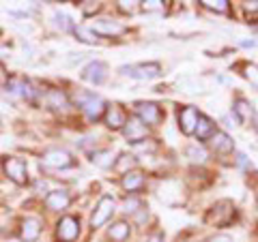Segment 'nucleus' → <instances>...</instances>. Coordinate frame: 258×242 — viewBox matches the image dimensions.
Instances as JSON below:
<instances>
[{
    "label": "nucleus",
    "instance_id": "obj_1",
    "mask_svg": "<svg viewBox=\"0 0 258 242\" xmlns=\"http://www.w3.org/2000/svg\"><path fill=\"white\" fill-rule=\"evenodd\" d=\"M76 105L84 111V116L91 120V123H99V120H103V116H106L108 103L103 101L99 94L80 90V92H76Z\"/></svg>",
    "mask_w": 258,
    "mask_h": 242
},
{
    "label": "nucleus",
    "instance_id": "obj_2",
    "mask_svg": "<svg viewBox=\"0 0 258 242\" xmlns=\"http://www.w3.org/2000/svg\"><path fill=\"white\" fill-rule=\"evenodd\" d=\"M235 216H237V208L232 206V201L220 199V201H215V206L207 212L205 221L209 225H213V227H228V225L235 221Z\"/></svg>",
    "mask_w": 258,
    "mask_h": 242
},
{
    "label": "nucleus",
    "instance_id": "obj_3",
    "mask_svg": "<svg viewBox=\"0 0 258 242\" xmlns=\"http://www.w3.org/2000/svg\"><path fill=\"white\" fill-rule=\"evenodd\" d=\"M116 212V201L112 195H103L99 201H97V206H95V210L91 214V229H101L103 225H106L110 219H112V214Z\"/></svg>",
    "mask_w": 258,
    "mask_h": 242
},
{
    "label": "nucleus",
    "instance_id": "obj_4",
    "mask_svg": "<svg viewBox=\"0 0 258 242\" xmlns=\"http://www.w3.org/2000/svg\"><path fill=\"white\" fill-rule=\"evenodd\" d=\"M41 165L50 169H69L76 165V159L64 148H47L41 155Z\"/></svg>",
    "mask_w": 258,
    "mask_h": 242
},
{
    "label": "nucleus",
    "instance_id": "obj_5",
    "mask_svg": "<svg viewBox=\"0 0 258 242\" xmlns=\"http://www.w3.org/2000/svg\"><path fill=\"white\" fill-rule=\"evenodd\" d=\"M80 219L74 214H64L56 223V240L58 242H76L80 238Z\"/></svg>",
    "mask_w": 258,
    "mask_h": 242
},
{
    "label": "nucleus",
    "instance_id": "obj_6",
    "mask_svg": "<svg viewBox=\"0 0 258 242\" xmlns=\"http://www.w3.org/2000/svg\"><path fill=\"white\" fill-rule=\"evenodd\" d=\"M120 75L134 77V79H155L161 75L159 62H142V64H125L120 67Z\"/></svg>",
    "mask_w": 258,
    "mask_h": 242
},
{
    "label": "nucleus",
    "instance_id": "obj_7",
    "mask_svg": "<svg viewBox=\"0 0 258 242\" xmlns=\"http://www.w3.org/2000/svg\"><path fill=\"white\" fill-rule=\"evenodd\" d=\"M136 116L147 127H157L161 120H164V111L153 101H138L136 103Z\"/></svg>",
    "mask_w": 258,
    "mask_h": 242
},
{
    "label": "nucleus",
    "instance_id": "obj_8",
    "mask_svg": "<svg viewBox=\"0 0 258 242\" xmlns=\"http://www.w3.org/2000/svg\"><path fill=\"white\" fill-rule=\"evenodd\" d=\"M123 135H125V140L129 144H134L136 146V144H140V142H144L149 137V127L144 125L138 116H129L125 127H123Z\"/></svg>",
    "mask_w": 258,
    "mask_h": 242
},
{
    "label": "nucleus",
    "instance_id": "obj_9",
    "mask_svg": "<svg viewBox=\"0 0 258 242\" xmlns=\"http://www.w3.org/2000/svg\"><path fill=\"white\" fill-rule=\"evenodd\" d=\"M5 174L9 176V180H13L15 184H20V187L28 184V167L18 157H9L5 161Z\"/></svg>",
    "mask_w": 258,
    "mask_h": 242
},
{
    "label": "nucleus",
    "instance_id": "obj_10",
    "mask_svg": "<svg viewBox=\"0 0 258 242\" xmlns=\"http://www.w3.org/2000/svg\"><path fill=\"white\" fill-rule=\"evenodd\" d=\"M41 231H43L41 219H37V216H26V219H22V223H20L18 238L22 242H37L41 238Z\"/></svg>",
    "mask_w": 258,
    "mask_h": 242
},
{
    "label": "nucleus",
    "instance_id": "obj_11",
    "mask_svg": "<svg viewBox=\"0 0 258 242\" xmlns=\"http://www.w3.org/2000/svg\"><path fill=\"white\" fill-rule=\"evenodd\" d=\"M179 129H181V133L183 135H194L196 133V127H198V120H200V111L198 107H194V105H185L179 109Z\"/></svg>",
    "mask_w": 258,
    "mask_h": 242
},
{
    "label": "nucleus",
    "instance_id": "obj_12",
    "mask_svg": "<svg viewBox=\"0 0 258 242\" xmlns=\"http://www.w3.org/2000/svg\"><path fill=\"white\" fill-rule=\"evenodd\" d=\"M82 79H84V82H88V84L101 86L108 79V64L101 62V60H91L82 69Z\"/></svg>",
    "mask_w": 258,
    "mask_h": 242
},
{
    "label": "nucleus",
    "instance_id": "obj_13",
    "mask_svg": "<svg viewBox=\"0 0 258 242\" xmlns=\"http://www.w3.org/2000/svg\"><path fill=\"white\" fill-rule=\"evenodd\" d=\"M127 111L118 105V103H108L106 107V116H103V123H106L108 129L112 131H123V127L127 123Z\"/></svg>",
    "mask_w": 258,
    "mask_h": 242
},
{
    "label": "nucleus",
    "instance_id": "obj_14",
    "mask_svg": "<svg viewBox=\"0 0 258 242\" xmlns=\"http://www.w3.org/2000/svg\"><path fill=\"white\" fill-rule=\"evenodd\" d=\"M43 204H45V208L50 212H62V210H67V208H69L71 195H69V191H64V189H56V191L47 193L45 199H43Z\"/></svg>",
    "mask_w": 258,
    "mask_h": 242
},
{
    "label": "nucleus",
    "instance_id": "obj_15",
    "mask_svg": "<svg viewBox=\"0 0 258 242\" xmlns=\"http://www.w3.org/2000/svg\"><path fill=\"white\" fill-rule=\"evenodd\" d=\"M91 30L95 32L97 37H118L125 32V26L120 22H114V20H106V18H99L91 24Z\"/></svg>",
    "mask_w": 258,
    "mask_h": 242
},
{
    "label": "nucleus",
    "instance_id": "obj_16",
    "mask_svg": "<svg viewBox=\"0 0 258 242\" xmlns=\"http://www.w3.org/2000/svg\"><path fill=\"white\" fill-rule=\"evenodd\" d=\"M132 227H134V225L129 221L120 219V221H114L110 225L106 236H108L110 242H127L129 238H132Z\"/></svg>",
    "mask_w": 258,
    "mask_h": 242
},
{
    "label": "nucleus",
    "instance_id": "obj_17",
    "mask_svg": "<svg viewBox=\"0 0 258 242\" xmlns=\"http://www.w3.org/2000/svg\"><path fill=\"white\" fill-rule=\"evenodd\" d=\"M120 187H123L129 195H136L138 191H142L144 187H147V176H144L142 172H129L120 178Z\"/></svg>",
    "mask_w": 258,
    "mask_h": 242
},
{
    "label": "nucleus",
    "instance_id": "obj_18",
    "mask_svg": "<svg viewBox=\"0 0 258 242\" xmlns=\"http://www.w3.org/2000/svg\"><path fill=\"white\" fill-rule=\"evenodd\" d=\"M209 146H211V150H213V152H217V155H230V152L235 150V140H232V137H230L228 133L217 131V133L211 137Z\"/></svg>",
    "mask_w": 258,
    "mask_h": 242
},
{
    "label": "nucleus",
    "instance_id": "obj_19",
    "mask_svg": "<svg viewBox=\"0 0 258 242\" xmlns=\"http://www.w3.org/2000/svg\"><path fill=\"white\" fill-rule=\"evenodd\" d=\"M232 111H235V116L241 125H247V123H252L254 120V107H252V103H249L247 99H243V96H237L235 103H232Z\"/></svg>",
    "mask_w": 258,
    "mask_h": 242
},
{
    "label": "nucleus",
    "instance_id": "obj_20",
    "mask_svg": "<svg viewBox=\"0 0 258 242\" xmlns=\"http://www.w3.org/2000/svg\"><path fill=\"white\" fill-rule=\"evenodd\" d=\"M45 103H47V107H52V109H67L71 105V99L60 88H50V90L45 92Z\"/></svg>",
    "mask_w": 258,
    "mask_h": 242
},
{
    "label": "nucleus",
    "instance_id": "obj_21",
    "mask_svg": "<svg viewBox=\"0 0 258 242\" xmlns=\"http://www.w3.org/2000/svg\"><path fill=\"white\" fill-rule=\"evenodd\" d=\"M217 133V125L213 123L211 118H207V116H200L198 120V127H196V135L200 142H207V140H211V137Z\"/></svg>",
    "mask_w": 258,
    "mask_h": 242
},
{
    "label": "nucleus",
    "instance_id": "obj_22",
    "mask_svg": "<svg viewBox=\"0 0 258 242\" xmlns=\"http://www.w3.org/2000/svg\"><path fill=\"white\" fill-rule=\"evenodd\" d=\"M91 161L97 165V167H101V169H108V167H114V155H112V150L108 148H103V150H93L91 152Z\"/></svg>",
    "mask_w": 258,
    "mask_h": 242
},
{
    "label": "nucleus",
    "instance_id": "obj_23",
    "mask_svg": "<svg viewBox=\"0 0 258 242\" xmlns=\"http://www.w3.org/2000/svg\"><path fill=\"white\" fill-rule=\"evenodd\" d=\"M136 165H138V159H136V155H129V152H123V155H118V159L114 161V169H116L120 176L129 174Z\"/></svg>",
    "mask_w": 258,
    "mask_h": 242
},
{
    "label": "nucleus",
    "instance_id": "obj_24",
    "mask_svg": "<svg viewBox=\"0 0 258 242\" xmlns=\"http://www.w3.org/2000/svg\"><path fill=\"white\" fill-rule=\"evenodd\" d=\"M74 35L78 41H82V43H88V45L99 43V37L91 30V26H74Z\"/></svg>",
    "mask_w": 258,
    "mask_h": 242
},
{
    "label": "nucleus",
    "instance_id": "obj_25",
    "mask_svg": "<svg viewBox=\"0 0 258 242\" xmlns=\"http://www.w3.org/2000/svg\"><path fill=\"white\" fill-rule=\"evenodd\" d=\"M185 157H187L191 163H196V165H203L205 161L209 159L207 157V150L203 146H198V144H191V146L185 148Z\"/></svg>",
    "mask_w": 258,
    "mask_h": 242
},
{
    "label": "nucleus",
    "instance_id": "obj_26",
    "mask_svg": "<svg viewBox=\"0 0 258 242\" xmlns=\"http://www.w3.org/2000/svg\"><path fill=\"white\" fill-rule=\"evenodd\" d=\"M205 7L207 11H213V13H228L230 11V3L228 0H203V3H200Z\"/></svg>",
    "mask_w": 258,
    "mask_h": 242
},
{
    "label": "nucleus",
    "instance_id": "obj_27",
    "mask_svg": "<svg viewBox=\"0 0 258 242\" xmlns=\"http://www.w3.org/2000/svg\"><path fill=\"white\" fill-rule=\"evenodd\" d=\"M140 208H144L142 206V201H140V197H136V195H127L125 199H123V206H120V210H123L125 214H136L140 210Z\"/></svg>",
    "mask_w": 258,
    "mask_h": 242
},
{
    "label": "nucleus",
    "instance_id": "obj_28",
    "mask_svg": "<svg viewBox=\"0 0 258 242\" xmlns=\"http://www.w3.org/2000/svg\"><path fill=\"white\" fill-rule=\"evenodd\" d=\"M54 26L58 28L60 32H67V30H74V24H71V20L67 18L64 13H60V11H56L54 13Z\"/></svg>",
    "mask_w": 258,
    "mask_h": 242
},
{
    "label": "nucleus",
    "instance_id": "obj_29",
    "mask_svg": "<svg viewBox=\"0 0 258 242\" xmlns=\"http://www.w3.org/2000/svg\"><path fill=\"white\" fill-rule=\"evenodd\" d=\"M243 77H245L252 86L258 88V64H252V62L243 64Z\"/></svg>",
    "mask_w": 258,
    "mask_h": 242
},
{
    "label": "nucleus",
    "instance_id": "obj_30",
    "mask_svg": "<svg viewBox=\"0 0 258 242\" xmlns=\"http://www.w3.org/2000/svg\"><path fill=\"white\" fill-rule=\"evenodd\" d=\"M166 3L161 0H147V3H140V9H144L147 13H153V11H164Z\"/></svg>",
    "mask_w": 258,
    "mask_h": 242
},
{
    "label": "nucleus",
    "instance_id": "obj_31",
    "mask_svg": "<svg viewBox=\"0 0 258 242\" xmlns=\"http://www.w3.org/2000/svg\"><path fill=\"white\" fill-rule=\"evenodd\" d=\"M101 11V3H93V0H88V3H82V13L86 18H91V15L99 13Z\"/></svg>",
    "mask_w": 258,
    "mask_h": 242
},
{
    "label": "nucleus",
    "instance_id": "obj_32",
    "mask_svg": "<svg viewBox=\"0 0 258 242\" xmlns=\"http://www.w3.org/2000/svg\"><path fill=\"white\" fill-rule=\"evenodd\" d=\"M147 221H149V210L147 208H140V210L134 214V223L132 225H136V227H144Z\"/></svg>",
    "mask_w": 258,
    "mask_h": 242
},
{
    "label": "nucleus",
    "instance_id": "obj_33",
    "mask_svg": "<svg viewBox=\"0 0 258 242\" xmlns=\"http://www.w3.org/2000/svg\"><path fill=\"white\" fill-rule=\"evenodd\" d=\"M118 5V11H123V13H129V15H134L136 11H138L140 9V3H134V0H132V3H127V0H120V3H116Z\"/></svg>",
    "mask_w": 258,
    "mask_h": 242
},
{
    "label": "nucleus",
    "instance_id": "obj_34",
    "mask_svg": "<svg viewBox=\"0 0 258 242\" xmlns=\"http://www.w3.org/2000/svg\"><path fill=\"white\" fill-rule=\"evenodd\" d=\"M136 148L142 150V152H155L159 148V144H157V140H144L140 144H136Z\"/></svg>",
    "mask_w": 258,
    "mask_h": 242
},
{
    "label": "nucleus",
    "instance_id": "obj_35",
    "mask_svg": "<svg viewBox=\"0 0 258 242\" xmlns=\"http://www.w3.org/2000/svg\"><path fill=\"white\" fill-rule=\"evenodd\" d=\"M207 242H235V238L228 236V233H213Z\"/></svg>",
    "mask_w": 258,
    "mask_h": 242
},
{
    "label": "nucleus",
    "instance_id": "obj_36",
    "mask_svg": "<svg viewBox=\"0 0 258 242\" xmlns=\"http://www.w3.org/2000/svg\"><path fill=\"white\" fill-rule=\"evenodd\" d=\"M147 242H166V233L164 231H151L149 233V238H147Z\"/></svg>",
    "mask_w": 258,
    "mask_h": 242
},
{
    "label": "nucleus",
    "instance_id": "obj_37",
    "mask_svg": "<svg viewBox=\"0 0 258 242\" xmlns=\"http://www.w3.org/2000/svg\"><path fill=\"white\" fill-rule=\"evenodd\" d=\"M237 163L243 169H252V161H247V157L243 155V152H239V155H237Z\"/></svg>",
    "mask_w": 258,
    "mask_h": 242
},
{
    "label": "nucleus",
    "instance_id": "obj_38",
    "mask_svg": "<svg viewBox=\"0 0 258 242\" xmlns=\"http://www.w3.org/2000/svg\"><path fill=\"white\" fill-rule=\"evenodd\" d=\"M243 9L247 13H258V0H245L243 3Z\"/></svg>",
    "mask_w": 258,
    "mask_h": 242
},
{
    "label": "nucleus",
    "instance_id": "obj_39",
    "mask_svg": "<svg viewBox=\"0 0 258 242\" xmlns=\"http://www.w3.org/2000/svg\"><path fill=\"white\" fill-rule=\"evenodd\" d=\"M9 84V73H7V67L0 62V86H7Z\"/></svg>",
    "mask_w": 258,
    "mask_h": 242
},
{
    "label": "nucleus",
    "instance_id": "obj_40",
    "mask_svg": "<svg viewBox=\"0 0 258 242\" xmlns=\"http://www.w3.org/2000/svg\"><path fill=\"white\" fill-rule=\"evenodd\" d=\"M45 189H47V184H45L43 180H39V182H37V191H45Z\"/></svg>",
    "mask_w": 258,
    "mask_h": 242
},
{
    "label": "nucleus",
    "instance_id": "obj_41",
    "mask_svg": "<svg viewBox=\"0 0 258 242\" xmlns=\"http://www.w3.org/2000/svg\"><path fill=\"white\" fill-rule=\"evenodd\" d=\"M241 45H243V47H254V45H256V41H252V39H249V41H243Z\"/></svg>",
    "mask_w": 258,
    "mask_h": 242
}]
</instances>
